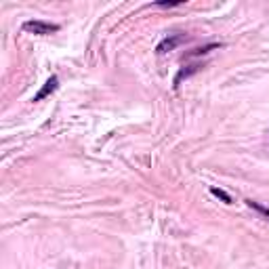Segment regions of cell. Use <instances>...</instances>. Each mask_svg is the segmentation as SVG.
<instances>
[{
    "label": "cell",
    "mask_w": 269,
    "mask_h": 269,
    "mask_svg": "<svg viewBox=\"0 0 269 269\" xmlns=\"http://www.w3.org/2000/svg\"><path fill=\"white\" fill-rule=\"evenodd\" d=\"M23 30L30 32V34H38V36H46V34H53V32H59V26L57 23H46V21H26L23 23Z\"/></svg>",
    "instance_id": "cell-1"
},
{
    "label": "cell",
    "mask_w": 269,
    "mask_h": 269,
    "mask_svg": "<svg viewBox=\"0 0 269 269\" xmlns=\"http://www.w3.org/2000/svg\"><path fill=\"white\" fill-rule=\"evenodd\" d=\"M183 42V36L181 34H173V36H166V38L160 42L158 46H156V53L158 55H164V53H168V51H173L175 46H179Z\"/></svg>",
    "instance_id": "cell-2"
},
{
    "label": "cell",
    "mask_w": 269,
    "mask_h": 269,
    "mask_svg": "<svg viewBox=\"0 0 269 269\" xmlns=\"http://www.w3.org/2000/svg\"><path fill=\"white\" fill-rule=\"evenodd\" d=\"M200 69H202L200 63H191V65H187V67H181V69H179V74L175 76V88L181 84L185 78H189V76H193V74H198Z\"/></svg>",
    "instance_id": "cell-3"
},
{
    "label": "cell",
    "mask_w": 269,
    "mask_h": 269,
    "mask_svg": "<svg viewBox=\"0 0 269 269\" xmlns=\"http://www.w3.org/2000/svg\"><path fill=\"white\" fill-rule=\"evenodd\" d=\"M57 84H59V80H57V76H51L46 82H44V86L40 88V91H38V95H36L34 97V101H42L44 97H48L53 91H55V88H57Z\"/></svg>",
    "instance_id": "cell-4"
},
{
    "label": "cell",
    "mask_w": 269,
    "mask_h": 269,
    "mask_svg": "<svg viewBox=\"0 0 269 269\" xmlns=\"http://www.w3.org/2000/svg\"><path fill=\"white\" fill-rule=\"evenodd\" d=\"M212 48H219V44H217V42H212V44H206V46H200V48H193L187 57H200V55H206V53L212 51Z\"/></svg>",
    "instance_id": "cell-5"
},
{
    "label": "cell",
    "mask_w": 269,
    "mask_h": 269,
    "mask_svg": "<svg viewBox=\"0 0 269 269\" xmlns=\"http://www.w3.org/2000/svg\"><path fill=\"white\" fill-rule=\"evenodd\" d=\"M246 204H248L250 208H255L257 212H261V214H263V217H265V219L269 221V208H267V206H263L261 202H255V200H246Z\"/></svg>",
    "instance_id": "cell-6"
},
{
    "label": "cell",
    "mask_w": 269,
    "mask_h": 269,
    "mask_svg": "<svg viewBox=\"0 0 269 269\" xmlns=\"http://www.w3.org/2000/svg\"><path fill=\"white\" fill-rule=\"evenodd\" d=\"M210 191H212V195H217V198H221V200H223L225 204H231V198H229V193H225L223 189H217V187H212Z\"/></svg>",
    "instance_id": "cell-7"
},
{
    "label": "cell",
    "mask_w": 269,
    "mask_h": 269,
    "mask_svg": "<svg viewBox=\"0 0 269 269\" xmlns=\"http://www.w3.org/2000/svg\"><path fill=\"white\" fill-rule=\"evenodd\" d=\"M181 3H158V7H179Z\"/></svg>",
    "instance_id": "cell-8"
}]
</instances>
